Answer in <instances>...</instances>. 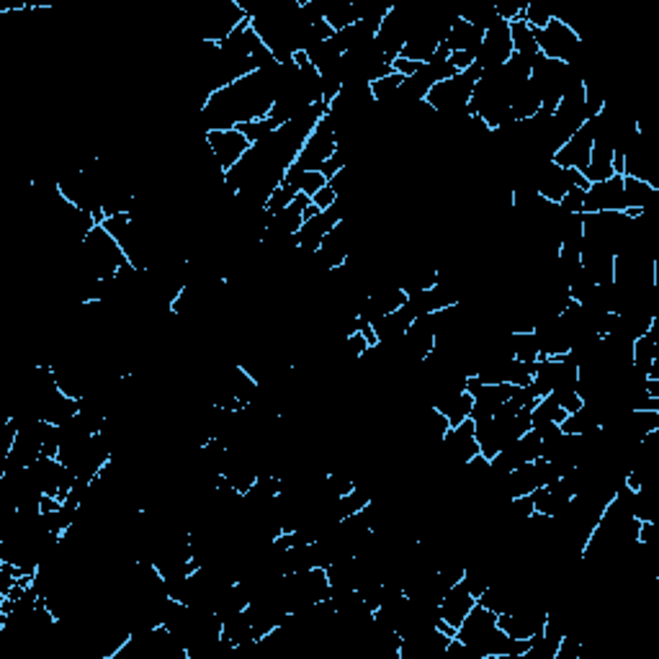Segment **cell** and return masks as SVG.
Segmentation results:
<instances>
[{
  "label": "cell",
  "mask_w": 659,
  "mask_h": 659,
  "mask_svg": "<svg viewBox=\"0 0 659 659\" xmlns=\"http://www.w3.org/2000/svg\"><path fill=\"white\" fill-rule=\"evenodd\" d=\"M206 147L211 150L214 155V163H217V170L225 175L227 170H232L235 165L240 163L250 152L252 144L247 142V137L243 132H237L235 126L232 129H214V132H206L204 134Z\"/></svg>",
  "instance_id": "2"
},
{
  "label": "cell",
  "mask_w": 659,
  "mask_h": 659,
  "mask_svg": "<svg viewBox=\"0 0 659 659\" xmlns=\"http://www.w3.org/2000/svg\"><path fill=\"white\" fill-rule=\"evenodd\" d=\"M412 322H415V314H412L410 307L405 304L402 309H397V312H391V314H384L381 320H376L371 328L376 332L379 346H391V343H399V340L407 335V330H410Z\"/></svg>",
  "instance_id": "8"
},
{
  "label": "cell",
  "mask_w": 659,
  "mask_h": 659,
  "mask_svg": "<svg viewBox=\"0 0 659 659\" xmlns=\"http://www.w3.org/2000/svg\"><path fill=\"white\" fill-rule=\"evenodd\" d=\"M535 44H538V52L543 57H552L556 62H582L585 60V52H582V37L579 31L572 29L564 19L554 16V21L543 29V31H534Z\"/></svg>",
  "instance_id": "1"
},
{
  "label": "cell",
  "mask_w": 659,
  "mask_h": 659,
  "mask_svg": "<svg viewBox=\"0 0 659 659\" xmlns=\"http://www.w3.org/2000/svg\"><path fill=\"white\" fill-rule=\"evenodd\" d=\"M441 449L456 466H466L474 456H479V443H476V435H474L472 420H464V423L453 425L451 431L443 435Z\"/></svg>",
  "instance_id": "6"
},
{
  "label": "cell",
  "mask_w": 659,
  "mask_h": 659,
  "mask_svg": "<svg viewBox=\"0 0 659 659\" xmlns=\"http://www.w3.org/2000/svg\"><path fill=\"white\" fill-rule=\"evenodd\" d=\"M474 605H476V597H474L461 582H456L451 590L443 595V600L435 605V618H441V620H446L449 626L458 629L461 620L469 616V611H472Z\"/></svg>",
  "instance_id": "7"
},
{
  "label": "cell",
  "mask_w": 659,
  "mask_h": 659,
  "mask_svg": "<svg viewBox=\"0 0 659 659\" xmlns=\"http://www.w3.org/2000/svg\"><path fill=\"white\" fill-rule=\"evenodd\" d=\"M402 82H405V78H402V75H397V73H391V75H387V78H379V81L369 82V90H371V98H373V103L394 101V98L399 96Z\"/></svg>",
  "instance_id": "13"
},
{
  "label": "cell",
  "mask_w": 659,
  "mask_h": 659,
  "mask_svg": "<svg viewBox=\"0 0 659 659\" xmlns=\"http://www.w3.org/2000/svg\"><path fill=\"white\" fill-rule=\"evenodd\" d=\"M438 412H443L446 417H449V423L453 425H458V423H464V420H469L472 417V410H474V397L469 391H451V394H446V397H441L435 405H432Z\"/></svg>",
  "instance_id": "11"
},
{
  "label": "cell",
  "mask_w": 659,
  "mask_h": 659,
  "mask_svg": "<svg viewBox=\"0 0 659 659\" xmlns=\"http://www.w3.org/2000/svg\"><path fill=\"white\" fill-rule=\"evenodd\" d=\"M420 67H423L420 62L407 60V57H402V55H399L397 60L391 62V73L402 75L405 81H407V78H412V75H417V73H420Z\"/></svg>",
  "instance_id": "18"
},
{
  "label": "cell",
  "mask_w": 659,
  "mask_h": 659,
  "mask_svg": "<svg viewBox=\"0 0 659 659\" xmlns=\"http://www.w3.org/2000/svg\"><path fill=\"white\" fill-rule=\"evenodd\" d=\"M330 181L320 173V170H304L302 173V178H299V193H304V196H314L322 185H328Z\"/></svg>",
  "instance_id": "15"
},
{
  "label": "cell",
  "mask_w": 659,
  "mask_h": 659,
  "mask_svg": "<svg viewBox=\"0 0 659 659\" xmlns=\"http://www.w3.org/2000/svg\"><path fill=\"white\" fill-rule=\"evenodd\" d=\"M655 199H657V185L623 175V204H626V211H638V214L649 211V206H652Z\"/></svg>",
  "instance_id": "10"
},
{
  "label": "cell",
  "mask_w": 659,
  "mask_h": 659,
  "mask_svg": "<svg viewBox=\"0 0 659 659\" xmlns=\"http://www.w3.org/2000/svg\"><path fill=\"white\" fill-rule=\"evenodd\" d=\"M559 206H561L567 214H582V211H585V191L572 185V188L567 191V196L559 201Z\"/></svg>",
  "instance_id": "16"
},
{
  "label": "cell",
  "mask_w": 659,
  "mask_h": 659,
  "mask_svg": "<svg viewBox=\"0 0 659 659\" xmlns=\"http://www.w3.org/2000/svg\"><path fill=\"white\" fill-rule=\"evenodd\" d=\"M590 155H593V129H590V122H585L567 142L556 150L554 155H552V160L559 167L585 173L587 165H590Z\"/></svg>",
  "instance_id": "4"
},
{
  "label": "cell",
  "mask_w": 659,
  "mask_h": 659,
  "mask_svg": "<svg viewBox=\"0 0 659 659\" xmlns=\"http://www.w3.org/2000/svg\"><path fill=\"white\" fill-rule=\"evenodd\" d=\"M510 39H513V52L520 55L523 60L534 62L541 55L538 52V44H535L534 29L526 21H513L510 23Z\"/></svg>",
  "instance_id": "12"
},
{
  "label": "cell",
  "mask_w": 659,
  "mask_h": 659,
  "mask_svg": "<svg viewBox=\"0 0 659 659\" xmlns=\"http://www.w3.org/2000/svg\"><path fill=\"white\" fill-rule=\"evenodd\" d=\"M513 55L515 52L513 39H510V23L497 19L484 31V39L479 44V52H476V64L482 70H494V67H502Z\"/></svg>",
  "instance_id": "3"
},
{
  "label": "cell",
  "mask_w": 659,
  "mask_h": 659,
  "mask_svg": "<svg viewBox=\"0 0 659 659\" xmlns=\"http://www.w3.org/2000/svg\"><path fill=\"white\" fill-rule=\"evenodd\" d=\"M597 211H626L623 175H611V178L597 181L585 191V211L582 214H597Z\"/></svg>",
  "instance_id": "5"
},
{
  "label": "cell",
  "mask_w": 659,
  "mask_h": 659,
  "mask_svg": "<svg viewBox=\"0 0 659 659\" xmlns=\"http://www.w3.org/2000/svg\"><path fill=\"white\" fill-rule=\"evenodd\" d=\"M338 199H340V196H338V191L328 184V185H322V188H320V191H317V193L309 199V201L317 206L320 211H328L330 206L338 204Z\"/></svg>",
  "instance_id": "17"
},
{
  "label": "cell",
  "mask_w": 659,
  "mask_h": 659,
  "mask_svg": "<svg viewBox=\"0 0 659 659\" xmlns=\"http://www.w3.org/2000/svg\"><path fill=\"white\" fill-rule=\"evenodd\" d=\"M484 39V31H479L476 26H472L469 21H464L461 16H453L451 26H449V34L443 39V49L449 52H479V44Z\"/></svg>",
  "instance_id": "9"
},
{
  "label": "cell",
  "mask_w": 659,
  "mask_h": 659,
  "mask_svg": "<svg viewBox=\"0 0 659 659\" xmlns=\"http://www.w3.org/2000/svg\"><path fill=\"white\" fill-rule=\"evenodd\" d=\"M520 21H526L534 31H543L554 21V13L546 11V8H541L538 3H526V11H523Z\"/></svg>",
  "instance_id": "14"
}]
</instances>
